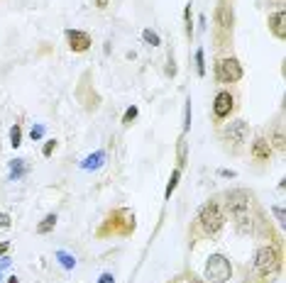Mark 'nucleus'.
<instances>
[{"instance_id": "obj_23", "label": "nucleus", "mask_w": 286, "mask_h": 283, "mask_svg": "<svg viewBox=\"0 0 286 283\" xmlns=\"http://www.w3.org/2000/svg\"><path fill=\"white\" fill-rule=\"evenodd\" d=\"M184 164H186V139L181 137V139H179V169H181Z\"/></svg>"}, {"instance_id": "obj_18", "label": "nucleus", "mask_w": 286, "mask_h": 283, "mask_svg": "<svg viewBox=\"0 0 286 283\" xmlns=\"http://www.w3.org/2000/svg\"><path fill=\"white\" fill-rule=\"evenodd\" d=\"M184 30H186V37H193V18H191V3L184 8Z\"/></svg>"}, {"instance_id": "obj_31", "label": "nucleus", "mask_w": 286, "mask_h": 283, "mask_svg": "<svg viewBox=\"0 0 286 283\" xmlns=\"http://www.w3.org/2000/svg\"><path fill=\"white\" fill-rule=\"evenodd\" d=\"M108 3H110V0H95V8H100V10H105V8H108Z\"/></svg>"}, {"instance_id": "obj_30", "label": "nucleus", "mask_w": 286, "mask_h": 283, "mask_svg": "<svg viewBox=\"0 0 286 283\" xmlns=\"http://www.w3.org/2000/svg\"><path fill=\"white\" fill-rule=\"evenodd\" d=\"M0 227H10V215L8 212H0Z\"/></svg>"}, {"instance_id": "obj_26", "label": "nucleus", "mask_w": 286, "mask_h": 283, "mask_svg": "<svg viewBox=\"0 0 286 283\" xmlns=\"http://www.w3.org/2000/svg\"><path fill=\"white\" fill-rule=\"evenodd\" d=\"M271 212L276 215V220H279V225H284V220H286V212H284V208H279V205H274V208H271Z\"/></svg>"}, {"instance_id": "obj_28", "label": "nucleus", "mask_w": 286, "mask_h": 283, "mask_svg": "<svg viewBox=\"0 0 286 283\" xmlns=\"http://www.w3.org/2000/svg\"><path fill=\"white\" fill-rule=\"evenodd\" d=\"M42 134H44V127L42 125H37V127H32V132H30V137L37 142V139H42Z\"/></svg>"}, {"instance_id": "obj_3", "label": "nucleus", "mask_w": 286, "mask_h": 283, "mask_svg": "<svg viewBox=\"0 0 286 283\" xmlns=\"http://www.w3.org/2000/svg\"><path fill=\"white\" fill-rule=\"evenodd\" d=\"M252 268L259 273V276H274L279 268H281V251L276 246L264 244L254 251V261Z\"/></svg>"}, {"instance_id": "obj_7", "label": "nucleus", "mask_w": 286, "mask_h": 283, "mask_svg": "<svg viewBox=\"0 0 286 283\" xmlns=\"http://www.w3.org/2000/svg\"><path fill=\"white\" fill-rule=\"evenodd\" d=\"M247 134H249V125L245 120H232L228 127L223 130V137L232 142L235 147H240V144H245L247 142Z\"/></svg>"}, {"instance_id": "obj_1", "label": "nucleus", "mask_w": 286, "mask_h": 283, "mask_svg": "<svg viewBox=\"0 0 286 283\" xmlns=\"http://www.w3.org/2000/svg\"><path fill=\"white\" fill-rule=\"evenodd\" d=\"M225 208H228L230 217L235 220V225L240 232H249L252 229V193L245 188H235L225 193Z\"/></svg>"}, {"instance_id": "obj_29", "label": "nucleus", "mask_w": 286, "mask_h": 283, "mask_svg": "<svg viewBox=\"0 0 286 283\" xmlns=\"http://www.w3.org/2000/svg\"><path fill=\"white\" fill-rule=\"evenodd\" d=\"M98 283H115V276L110 273V271H105V273H100V278H98Z\"/></svg>"}, {"instance_id": "obj_33", "label": "nucleus", "mask_w": 286, "mask_h": 283, "mask_svg": "<svg viewBox=\"0 0 286 283\" xmlns=\"http://www.w3.org/2000/svg\"><path fill=\"white\" fill-rule=\"evenodd\" d=\"M220 176H225V178H235V171H228V169H223V171H220Z\"/></svg>"}, {"instance_id": "obj_36", "label": "nucleus", "mask_w": 286, "mask_h": 283, "mask_svg": "<svg viewBox=\"0 0 286 283\" xmlns=\"http://www.w3.org/2000/svg\"><path fill=\"white\" fill-rule=\"evenodd\" d=\"M191 283H206V281H201V278H196V281H191Z\"/></svg>"}, {"instance_id": "obj_13", "label": "nucleus", "mask_w": 286, "mask_h": 283, "mask_svg": "<svg viewBox=\"0 0 286 283\" xmlns=\"http://www.w3.org/2000/svg\"><path fill=\"white\" fill-rule=\"evenodd\" d=\"M103 164H105V151H103V149H98V151H93L91 156H86V159H83L81 169H86V171H95V169H100Z\"/></svg>"}, {"instance_id": "obj_4", "label": "nucleus", "mask_w": 286, "mask_h": 283, "mask_svg": "<svg viewBox=\"0 0 286 283\" xmlns=\"http://www.w3.org/2000/svg\"><path fill=\"white\" fill-rule=\"evenodd\" d=\"M225 225V215H223V210L220 205L215 203V200H208L206 205H201L198 210V227L203 229V234H218L220 229Z\"/></svg>"}, {"instance_id": "obj_27", "label": "nucleus", "mask_w": 286, "mask_h": 283, "mask_svg": "<svg viewBox=\"0 0 286 283\" xmlns=\"http://www.w3.org/2000/svg\"><path fill=\"white\" fill-rule=\"evenodd\" d=\"M274 147H276L279 151H284V134H281V132L274 134Z\"/></svg>"}, {"instance_id": "obj_9", "label": "nucleus", "mask_w": 286, "mask_h": 283, "mask_svg": "<svg viewBox=\"0 0 286 283\" xmlns=\"http://www.w3.org/2000/svg\"><path fill=\"white\" fill-rule=\"evenodd\" d=\"M66 42H69V49L76 52V54H83L91 49V35L83 32V30H66Z\"/></svg>"}, {"instance_id": "obj_16", "label": "nucleus", "mask_w": 286, "mask_h": 283, "mask_svg": "<svg viewBox=\"0 0 286 283\" xmlns=\"http://www.w3.org/2000/svg\"><path fill=\"white\" fill-rule=\"evenodd\" d=\"M54 227H57V215L52 212V215H47V217H44V220L37 225V232H39V234H47V232H52Z\"/></svg>"}, {"instance_id": "obj_5", "label": "nucleus", "mask_w": 286, "mask_h": 283, "mask_svg": "<svg viewBox=\"0 0 286 283\" xmlns=\"http://www.w3.org/2000/svg\"><path fill=\"white\" fill-rule=\"evenodd\" d=\"M206 278L210 283H225L232 278V264L225 254H210L206 261Z\"/></svg>"}, {"instance_id": "obj_6", "label": "nucleus", "mask_w": 286, "mask_h": 283, "mask_svg": "<svg viewBox=\"0 0 286 283\" xmlns=\"http://www.w3.org/2000/svg\"><path fill=\"white\" fill-rule=\"evenodd\" d=\"M242 74H245L242 64L235 57H223L218 59V64H215V78L220 83H237L242 78Z\"/></svg>"}, {"instance_id": "obj_2", "label": "nucleus", "mask_w": 286, "mask_h": 283, "mask_svg": "<svg viewBox=\"0 0 286 283\" xmlns=\"http://www.w3.org/2000/svg\"><path fill=\"white\" fill-rule=\"evenodd\" d=\"M134 227H137V222H134L132 210L117 208L105 217V222L98 229V237H130L134 232Z\"/></svg>"}, {"instance_id": "obj_15", "label": "nucleus", "mask_w": 286, "mask_h": 283, "mask_svg": "<svg viewBox=\"0 0 286 283\" xmlns=\"http://www.w3.org/2000/svg\"><path fill=\"white\" fill-rule=\"evenodd\" d=\"M179 178H181V169L176 166V169L172 171V176H169V183H167V188H164V198H167V200L172 198V193L176 190V186H179Z\"/></svg>"}, {"instance_id": "obj_11", "label": "nucleus", "mask_w": 286, "mask_h": 283, "mask_svg": "<svg viewBox=\"0 0 286 283\" xmlns=\"http://www.w3.org/2000/svg\"><path fill=\"white\" fill-rule=\"evenodd\" d=\"M215 25H218V30L220 32H232V22H235V18H232V10H230L228 5H218L215 8Z\"/></svg>"}, {"instance_id": "obj_25", "label": "nucleus", "mask_w": 286, "mask_h": 283, "mask_svg": "<svg viewBox=\"0 0 286 283\" xmlns=\"http://www.w3.org/2000/svg\"><path fill=\"white\" fill-rule=\"evenodd\" d=\"M54 149H57V139H49V142L44 144L42 154H44V156H52V151H54Z\"/></svg>"}, {"instance_id": "obj_12", "label": "nucleus", "mask_w": 286, "mask_h": 283, "mask_svg": "<svg viewBox=\"0 0 286 283\" xmlns=\"http://www.w3.org/2000/svg\"><path fill=\"white\" fill-rule=\"evenodd\" d=\"M252 159H257V161H269L271 159V144L264 137H257L252 142Z\"/></svg>"}, {"instance_id": "obj_35", "label": "nucleus", "mask_w": 286, "mask_h": 283, "mask_svg": "<svg viewBox=\"0 0 286 283\" xmlns=\"http://www.w3.org/2000/svg\"><path fill=\"white\" fill-rule=\"evenodd\" d=\"M8 283H20V281H18V276H10V278H8Z\"/></svg>"}, {"instance_id": "obj_17", "label": "nucleus", "mask_w": 286, "mask_h": 283, "mask_svg": "<svg viewBox=\"0 0 286 283\" xmlns=\"http://www.w3.org/2000/svg\"><path fill=\"white\" fill-rule=\"evenodd\" d=\"M57 259H59V264L64 266L66 271H71V268L76 266V259H74L69 251H57Z\"/></svg>"}, {"instance_id": "obj_10", "label": "nucleus", "mask_w": 286, "mask_h": 283, "mask_svg": "<svg viewBox=\"0 0 286 283\" xmlns=\"http://www.w3.org/2000/svg\"><path fill=\"white\" fill-rule=\"evenodd\" d=\"M269 25V32L274 35L276 39H286V10H276V13H271L267 20Z\"/></svg>"}, {"instance_id": "obj_21", "label": "nucleus", "mask_w": 286, "mask_h": 283, "mask_svg": "<svg viewBox=\"0 0 286 283\" xmlns=\"http://www.w3.org/2000/svg\"><path fill=\"white\" fill-rule=\"evenodd\" d=\"M196 71H198V76H206V54H203V49H196Z\"/></svg>"}, {"instance_id": "obj_20", "label": "nucleus", "mask_w": 286, "mask_h": 283, "mask_svg": "<svg viewBox=\"0 0 286 283\" xmlns=\"http://www.w3.org/2000/svg\"><path fill=\"white\" fill-rule=\"evenodd\" d=\"M10 144H13V149H18L20 144H22V127L20 125L10 127Z\"/></svg>"}, {"instance_id": "obj_32", "label": "nucleus", "mask_w": 286, "mask_h": 283, "mask_svg": "<svg viewBox=\"0 0 286 283\" xmlns=\"http://www.w3.org/2000/svg\"><path fill=\"white\" fill-rule=\"evenodd\" d=\"M10 249V244L8 242H0V256H5V251Z\"/></svg>"}, {"instance_id": "obj_8", "label": "nucleus", "mask_w": 286, "mask_h": 283, "mask_svg": "<svg viewBox=\"0 0 286 283\" xmlns=\"http://www.w3.org/2000/svg\"><path fill=\"white\" fill-rule=\"evenodd\" d=\"M232 110H235V98H232L230 91H220V93L213 98V115H215V120L230 117Z\"/></svg>"}, {"instance_id": "obj_22", "label": "nucleus", "mask_w": 286, "mask_h": 283, "mask_svg": "<svg viewBox=\"0 0 286 283\" xmlns=\"http://www.w3.org/2000/svg\"><path fill=\"white\" fill-rule=\"evenodd\" d=\"M142 39H145L147 44H152V47H159V44H162V39H159V35H157L154 30H142Z\"/></svg>"}, {"instance_id": "obj_19", "label": "nucleus", "mask_w": 286, "mask_h": 283, "mask_svg": "<svg viewBox=\"0 0 286 283\" xmlns=\"http://www.w3.org/2000/svg\"><path fill=\"white\" fill-rule=\"evenodd\" d=\"M137 115H139V108H137V105H130V108L125 110V115H122V125H125V127H130L134 120H137Z\"/></svg>"}, {"instance_id": "obj_34", "label": "nucleus", "mask_w": 286, "mask_h": 283, "mask_svg": "<svg viewBox=\"0 0 286 283\" xmlns=\"http://www.w3.org/2000/svg\"><path fill=\"white\" fill-rule=\"evenodd\" d=\"M8 266H10V259H8V256H3V259H0V268H8Z\"/></svg>"}, {"instance_id": "obj_14", "label": "nucleus", "mask_w": 286, "mask_h": 283, "mask_svg": "<svg viewBox=\"0 0 286 283\" xmlns=\"http://www.w3.org/2000/svg\"><path fill=\"white\" fill-rule=\"evenodd\" d=\"M25 173H27V164H25V159H15V161L10 164V181H20Z\"/></svg>"}, {"instance_id": "obj_24", "label": "nucleus", "mask_w": 286, "mask_h": 283, "mask_svg": "<svg viewBox=\"0 0 286 283\" xmlns=\"http://www.w3.org/2000/svg\"><path fill=\"white\" fill-rule=\"evenodd\" d=\"M191 130V100H186V110H184V134Z\"/></svg>"}]
</instances>
